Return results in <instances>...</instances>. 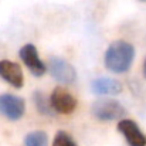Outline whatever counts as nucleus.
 Returning <instances> with one entry per match:
<instances>
[{"label":"nucleus","mask_w":146,"mask_h":146,"mask_svg":"<svg viewBox=\"0 0 146 146\" xmlns=\"http://www.w3.org/2000/svg\"><path fill=\"white\" fill-rule=\"evenodd\" d=\"M48 71H50V74H51V77L57 82L64 84V85L74 84L75 80H77V71H75V68L68 61H65L64 58H60V57H51L50 58Z\"/></svg>","instance_id":"nucleus-3"},{"label":"nucleus","mask_w":146,"mask_h":146,"mask_svg":"<svg viewBox=\"0 0 146 146\" xmlns=\"http://www.w3.org/2000/svg\"><path fill=\"white\" fill-rule=\"evenodd\" d=\"M91 111H92V115L97 118L98 121H102V122L119 121L126 113V111L122 106V104H119L116 99H111V98L97 99L92 104Z\"/></svg>","instance_id":"nucleus-2"},{"label":"nucleus","mask_w":146,"mask_h":146,"mask_svg":"<svg viewBox=\"0 0 146 146\" xmlns=\"http://www.w3.org/2000/svg\"><path fill=\"white\" fill-rule=\"evenodd\" d=\"M26 111L24 99L13 94L0 95V115L9 121H19Z\"/></svg>","instance_id":"nucleus-4"},{"label":"nucleus","mask_w":146,"mask_h":146,"mask_svg":"<svg viewBox=\"0 0 146 146\" xmlns=\"http://www.w3.org/2000/svg\"><path fill=\"white\" fill-rule=\"evenodd\" d=\"M50 102H51L52 109L55 112H58V113H62V115L72 113L75 111V108H77V99H75V97L70 91L62 88V87H57L51 92Z\"/></svg>","instance_id":"nucleus-5"},{"label":"nucleus","mask_w":146,"mask_h":146,"mask_svg":"<svg viewBox=\"0 0 146 146\" xmlns=\"http://www.w3.org/2000/svg\"><path fill=\"white\" fill-rule=\"evenodd\" d=\"M48 145V136L43 131H34L30 132L26 138L23 146H47Z\"/></svg>","instance_id":"nucleus-11"},{"label":"nucleus","mask_w":146,"mask_h":146,"mask_svg":"<svg viewBox=\"0 0 146 146\" xmlns=\"http://www.w3.org/2000/svg\"><path fill=\"white\" fill-rule=\"evenodd\" d=\"M20 58L34 77H41L47 71L46 64L40 60L38 51L34 44H26L20 48Z\"/></svg>","instance_id":"nucleus-6"},{"label":"nucleus","mask_w":146,"mask_h":146,"mask_svg":"<svg viewBox=\"0 0 146 146\" xmlns=\"http://www.w3.org/2000/svg\"><path fill=\"white\" fill-rule=\"evenodd\" d=\"M118 131L125 136L129 146H146V136L141 131V128L136 125L132 119H119L118 122Z\"/></svg>","instance_id":"nucleus-7"},{"label":"nucleus","mask_w":146,"mask_h":146,"mask_svg":"<svg viewBox=\"0 0 146 146\" xmlns=\"http://www.w3.org/2000/svg\"><path fill=\"white\" fill-rule=\"evenodd\" d=\"M141 1H146V0H141Z\"/></svg>","instance_id":"nucleus-14"},{"label":"nucleus","mask_w":146,"mask_h":146,"mask_svg":"<svg viewBox=\"0 0 146 146\" xmlns=\"http://www.w3.org/2000/svg\"><path fill=\"white\" fill-rule=\"evenodd\" d=\"M52 146H78V145L75 143V141H74L67 132L60 131V132L55 135L54 141H52Z\"/></svg>","instance_id":"nucleus-12"},{"label":"nucleus","mask_w":146,"mask_h":146,"mask_svg":"<svg viewBox=\"0 0 146 146\" xmlns=\"http://www.w3.org/2000/svg\"><path fill=\"white\" fill-rule=\"evenodd\" d=\"M122 84L109 77H99L91 82V91L95 95H118L122 92Z\"/></svg>","instance_id":"nucleus-9"},{"label":"nucleus","mask_w":146,"mask_h":146,"mask_svg":"<svg viewBox=\"0 0 146 146\" xmlns=\"http://www.w3.org/2000/svg\"><path fill=\"white\" fill-rule=\"evenodd\" d=\"M0 78L14 88H21L24 84V75L20 65L9 60L0 61Z\"/></svg>","instance_id":"nucleus-8"},{"label":"nucleus","mask_w":146,"mask_h":146,"mask_svg":"<svg viewBox=\"0 0 146 146\" xmlns=\"http://www.w3.org/2000/svg\"><path fill=\"white\" fill-rule=\"evenodd\" d=\"M143 74H145V77H146V60H145V64H143Z\"/></svg>","instance_id":"nucleus-13"},{"label":"nucleus","mask_w":146,"mask_h":146,"mask_svg":"<svg viewBox=\"0 0 146 146\" xmlns=\"http://www.w3.org/2000/svg\"><path fill=\"white\" fill-rule=\"evenodd\" d=\"M33 101H34V105H36V108H37V111H38L40 113L51 116V115L55 112V111L52 109V106H51L50 99L46 97L41 91H36V92L33 94Z\"/></svg>","instance_id":"nucleus-10"},{"label":"nucleus","mask_w":146,"mask_h":146,"mask_svg":"<svg viewBox=\"0 0 146 146\" xmlns=\"http://www.w3.org/2000/svg\"><path fill=\"white\" fill-rule=\"evenodd\" d=\"M135 60V48L131 43L116 40L105 51V67L115 74L126 72Z\"/></svg>","instance_id":"nucleus-1"}]
</instances>
